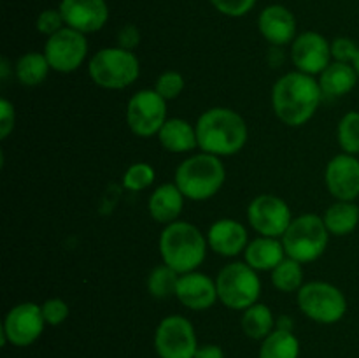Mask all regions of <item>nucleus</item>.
Listing matches in <instances>:
<instances>
[{
  "instance_id": "4",
  "label": "nucleus",
  "mask_w": 359,
  "mask_h": 358,
  "mask_svg": "<svg viewBox=\"0 0 359 358\" xmlns=\"http://www.w3.org/2000/svg\"><path fill=\"white\" fill-rule=\"evenodd\" d=\"M226 171L219 157L209 153H196L186 158L175 171V185L189 200H209L224 185Z\"/></svg>"
},
{
  "instance_id": "40",
  "label": "nucleus",
  "mask_w": 359,
  "mask_h": 358,
  "mask_svg": "<svg viewBox=\"0 0 359 358\" xmlns=\"http://www.w3.org/2000/svg\"><path fill=\"white\" fill-rule=\"evenodd\" d=\"M293 326H294L293 319H291L287 314L279 316V318L276 319V329L286 330V332H293Z\"/></svg>"
},
{
  "instance_id": "9",
  "label": "nucleus",
  "mask_w": 359,
  "mask_h": 358,
  "mask_svg": "<svg viewBox=\"0 0 359 358\" xmlns=\"http://www.w3.org/2000/svg\"><path fill=\"white\" fill-rule=\"evenodd\" d=\"M167 119V100L156 90L137 91L126 105V123L139 137L158 135Z\"/></svg>"
},
{
  "instance_id": "7",
  "label": "nucleus",
  "mask_w": 359,
  "mask_h": 358,
  "mask_svg": "<svg viewBox=\"0 0 359 358\" xmlns=\"http://www.w3.org/2000/svg\"><path fill=\"white\" fill-rule=\"evenodd\" d=\"M217 297L233 311H245L258 302L262 281L258 270L245 262H231L219 270L216 277Z\"/></svg>"
},
{
  "instance_id": "32",
  "label": "nucleus",
  "mask_w": 359,
  "mask_h": 358,
  "mask_svg": "<svg viewBox=\"0 0 359 358\" xmlns=\"http://www.w3.org/2000/svg\"><path fill=\"white\" fill-rule=\"evenodd\" d=\"M154 90L165 98V100H174L184 90V77L182 74L175 72V70H167L161 74L156 79V86Z\"/></svg>"
},
{
  "instance_id": "6",
  "label": "nucleus",
  "mask_w": 359,
  "mask_h": 358,
  "mask_svg": "<svg viewBox=\"0 0 359 358\" xmlns=\"http://www.w3.org/2000/svg\"><path fill=\"white\" fill-rule=\"evenodd\" d=\"M330 232L325 220L318 214H302L293 218L286 234L280 237L286 255L300 263L318 260L328 246Z\"/></svg>"
},
{
  "instance_id": "35",
  "label": "nucleus",
  "mask_w": 359,
  "mask_h": 358,
  "mask_svg": "<svg viewBox=\"0 0 359 358\" xmlns=\"http://www.w3.org/2000/svg\"><path fill=\"white\" fill-rule=\"evenodd\" d=\"M35 27H37V30L41 32V34L51 37L53 34H56V32H60L63 27H65V21H63V16L62 13H60V9L58 11L46 9L37 16Z\"/></svg>"
},
{
  "instance_id": "26",
  "label": "nucleus",
  "mask_w": 359,
  "mask_h": 358,
  "mask_svg": "<svg viewBox=\"0 0 359 358\" xmlns=\"http://www.w3.org/2000/svg\"><path fill=\"white\" fill-rule=\"evenodd\" d=\"M49 70H51V67H49L46 55L37 51L25 53L23 56H20L16 67H14L16 79L23 86H37V84H41L48 77Z\"/></svg>"
},
{
  "instance_id": "37",
  "label": "nucleus",
  "mask_w": 359,
  "mask_h": 358,
  "mask_svg": "<svg viewBox=\"0 0 359 358\" xmlns=\"http://www.w3.org/2000/svg\"><path fill=\"white\" fill-rule=\"evenodd\" d=\"M14 121H16L14 105L7 98H2L0 100V139L9 137V133L14 130Z\"/></svg>"
},
{
  "instance_id": "24",
  "label": "nucleus",
  "mask_w": 359,
  "mask_h": 358,
  "mask_svg": "<svg viewBox=\"0 0 359 358\" xmlns=\"http://www.w3.org/2000/svg\"><path fill=\"white\" fill-rule=\"evenodd\" d=\"M323 220L332 235H347L359 225V206L347 200H337L326 209Z\"/></svg>"
},
{
  "instance_id": "5",
  "label": "nucleus",
  "mask_w": 359,
  "mask_h": 358,
  "mask_svg": "<svg viewBox=\"0 0 359 358\" xmlns=\"http://www.w3.org/2000/svg\"><path fill=\"white\" fill-rule=\"evenodd\" d=\"M91 81L105 90H123L140 76V62L135 53L123 48H104L88 63Z\"/></svg>"
},
{
  "instance_id": "36",
  "label": "nucleus",
  "mask_w": 359,
  "mask_h": 358,
  "mask_svg": "<svg viewBox=\"0 0 359 358\" xmlns=\"http://www.w3.org/2000/svg\"><path fill=\"white\" fill-rule=\"evenodd\" d=\"M359 51V46L349 37H337L332 42V58L333 62L353 63Z\"/></svg>"
},
{
  "instance_id": "33",
  "label": "nucleus",
  "mask_w": 359,
  "mask_h": 358,
  "mask_svg": "<svg viewBox=\"0 0 359 358\" xmlns=\"http://www.w3.org/2000/svg\"><path fill=\"white\" fill-rule=\"evenodd\" d=\"M41 307L42 316H44L46 319V325H62V323L69 318V305H67V302L62 300V298H49V300H46Z\"/></svg>"
},
{
  "instance_id": "22",
  "label": "nucleus",
  "mask_w": 359,
  "mask_h": 358,
  "mask_svg": "<svg viewBox=\"0 0 359 358\" xmlns=\"http://www.w3.org/2000/svg\"><path fill=\"white\" fill-rule=\"evenodd\" d=\"M160 144L170 153H188L198 147L196 126L181 118H168L158 132Z\"/></svg>"
},
{
  "instance_id": "20",
  "label": "nucleus",
  "mask_w": 359,
  "mask_h": 358,
  "mask_svg": "<svg viewBox=\"0 0 359 358\" xmlns=\"http://www.w3.org/2000/svg\"><path fill=\"white\" fill-rule=\"evenodd\" d=\"M184 199L181 190L175 183H165L160 185L149 197L147 209H149L151 218L158 223H174L181 216L182 207H184Z\"/></svg>"
},
{
  "instance_id": "16",
  "label": "nucleus",
  "mask_w": 359,
  "mask_h": 358,
  "mask_svg": "<svg viewBox=\"0 0 359 358\" xmlns=\"http://www.w3.org/2000/svg\"><path fill=\"white\" fill-rule=\"evenodd\" d=\"M58 9L65 27L84 35L102 30L109 20V6L105 0H62Z\"/></svg>"
},
{
  "instance_id": "38",
  "label": "nucleus",
  "mask_w": 359,
  "mask_h": 358,
  "mask_svg": "<svg viewBox=\"0 0 359 358\" xmlns=\"http://www.w3.org/2000/svg\"><path fill=\"white\" fill-rule=\"evenodd\" d=\"M139 42H140V32L135 25H125V27L119 30V34H118L119 48L133 51V49L139 46Z\"/></svg>"
},
{
  "instance_id": "27",
  "label": "nucleus",
  "mask_w": 359,
  "mask_h": 358,
  "mask_svg": "<svg viewBox=\"0 0 359 358\" xmlns=\"http://www.w3.org/2000/svg\"><path fill=\"white\" fill-rule=\"evenodd\" d=\"M300 343L293 332L276 329L262 340L258 358H298Z\"/></svg>"
},
{
  "instance_id": "23",
  "label": "nucleus",
  "mask_w": 359,
  "mask_h": 358,
  "mask_svg": "<svg viewBox=\"0 0 359 358\" xmlns=\"http://www.w3.org/2000/svg\"><path fill=\"white\" fill-rule=\"evenodd\" d=\"M359 76L353 63L332 62L319 74V86L326 97H344L354 90Z\"/></svg>"
},
{
  "instance_id": "3",
  "label": "nucleus",
  "mask_w": 359,
  "mask_h": 358,
  "mask_svg": "<svg viewBox=\"0 0 359 358\" xmlns=\"http://www.w3.org/2000/svg\"><path fill=\"white\" fill-rule=\"evenodd\" d=\"M205 235L193 223L188 221H174L165 225L160 235V255L165 265L175 272H193L203 263L207 255Z\"/></svg>"
},
{
  "instance_id": "21",
  "label": "nucleus",
  "mask_w": 359,
  "mask_h": 358,
  "mask_svg": "<svg viewBox=\"0 0 359 358\" xmlns=\"http://www.w3.org/2000/svg\"><path fill=\"white\" fill-rule=\"evenodd\" d=\"M244 256L245 263H249L255 270H273L287 255L283 241H279L277 237L259 235L249 242Z\"/></svg>"
},
{
  "instance_id": "17",
  "label": "nucleus",
  "mask_w": 359,
  "mask_h": 358,
  "mask_svg": "<svg viewBox=\"0 0 359 358\" xmlns=\"http://www.w3.org/2000/svg\"><path fill=\"white\" fill-rule=\"evenodd\" d=\"M175 297L191 311H205L212 307L216 300H219L216 281L198 270L181 274Z\"/></svg>"
},
{
  "instance_id": "12",
  "label": "nucleus",
  "mask_w": 359,
  "mask_h": 358,
  "mask_svg": "<svg viewBox=\"0 0 359 358\" xmlns=\"http://www.w3.org/2000/svg\"><path fill=\"white\" fill-rule=\"evenodd\" d=\"M46 319L41 305L34 302H21L7 312L2 325V344L9 343L18 347H27L42 336Z\"/></svg>"
},
{
  "instance_id": "14",
  "label": "nucleus",
  "mask_w": 359,
  "mask_h": 358,
  "mask_svg": "<svg viewBox=\"0 0 359 358\" xmlns=\"http://www.w3.org/2000/svg\"><path fill=\"white\" fill-rule=\"evenodd\" d=\"M291 60L300 72L316 76L332 63V44L318 32H304L291 42Z\"/></svg>"
},
{
  "instance_id": "19",
  "label": "nucleus",
  "mask_w": 359,
  "mask_h": 358,
  "mask_svg": "<svg viewBox=\"0 0 359 358\" xmlns=\"http://www.w3.org/2000/svg\"><path fill=\"white\" fill-rule=\"evenodd\" d=\"M207 242L214 253L231 258V256L241 255L248 248V230L237 220L223 218L210 225L209 232H207Z\"/></svg>"
},
{
  "instance_id": "34",
  "label": "nucleus",
  "mask_w": 359,
  "mask_h": 358,
  "mask_svg": "<svg viewBox=\"0 0 359 358\" xmlns=\"http://www.w3.org/2000/svg\"><path fill=\"white\" fill-rule=\"evenodd\" d=\"M221 14L228 18H242L256 6L258 0H209Z\"/></svg>"
},
{
  "instance_id": "8",
  "label": "nucleus",
  "mask_w": 359,
  "mask_h": 358,
  "mask_svg": "<svg viewBox=\"0 0 359 358\" xmlns=\"http://www.w3.org/2000/svg\"><path fill=\"white\" fill-rule=\"evenodd\" d=\"M298 307L312 321L333 325L346 316L347 298L335 284L311 281L298 290Z\"/></svg>"
},
{
  "instance_id": "15",
  "label": "nucleus",
  "mask_w": 359,
  "mask_h": 358,
  "mask_svg": "<svg viewBox=\"0 0 359 358\" xmlns=\"http://www.w3.org/2000/svg\"><path fill=\"white\" fill-rule=\"evenodd\" d=\"M328 192L337 200L354 202L359 197V160L356 154L340 153L328 161L325 171Z\"/></svg>"
},
{
  "instance_id": "11",
  "label": "nucleus",
  "mask_w": 359,
  "mask_h": 358,
  "mask_svg": "<svg viewBox=\"0 0 359 358\" xmlns=\"http://www.w3.org/2000/svg\"><path fill=\"white\" fill-rule=\"evenodd\" d=\"M44 55L49 67L56 72L69 74L79 69L88 55L86 35L74 28L63 27L62 30L48 37Z\"/></svg>"
},
{
  "instance_id": "10",
  "label": "nucleus",
  "mask_w": 359,
  "mask_h": 358,
  "mask_svg": "<svg viewBox=\"0 0 359 358\" xmlns=\"http://www.w3.org/2000/svg\"><path fill=\"white\" fill-rule=\"evenodd\" d=\"M154 350L160 358H195L198 344L193 323L181 314L161 319L154 333Z\"/></svg>"
},
{
  "instance_id": "29",
  "label": "nucleus",
  "mask_w": 359,
  "mask_h": 358,
  "mask_svg": "<svg viewBox=\"0 0 359 358\" xmlns=\"http://www.w3.org/2000/svg\"><path fill=\"white\" fill-rule=\"evenodd\" d=\"M179 277H181V274L175 272L174 269H170L165 263L163 265L154 267L149 272V277H147V291L154 298L175 297Z\"/></svg>"
},
{
  "instance_id": "39",
  "label": "nucleus",
  "mask_w": 359,
  "mask_h": 358,
  "mask_svg": "<svg viewBox=\"0 0 359 358\" xmlns=\"http://www.w3.org/2000/svg\"><path fill=\"white\" fill-rule=\"evenodd\" d=\"M195 358H224V351L217 344H205V346H198Z\"/></svg>"
},
{
  "instance_id": "1",
  "label": "nucleus",
  "mask_w": 359,
  "mask_h": 358,
  "mask_svg": "<svg viewBox=\"0 0 359 358\" xmlns=\"http://www.w3.org/2000/svg\"><path fill=\"white\" fill-rule=\"evenodd\" d=\"M321 98L319 81L300 70L284 74L272 88L273 112L287 126L305 125L316 114Z\"/></svg>"
},
{
  "instance_id": "28",
  "label": "nucleus",
  "mask_w": 359,
  "mask_h": 358,
  "mask_svg": "<svg viewBox=\"0 0 359 358\" xmlns=\"http://www.w3.org/2000/svg\"><path fill=\"white\" fill-rule=\"evenodd\" d=\"M272 284L279 291H284V293H293V291L300 290L304 286V269H302V263L286 256L272 270Z\"/></svg>"
},
{
  "instance_id": "13",
  "label": "nucleus",
  "mask_w": 359,
  "mask_h": 358,
  "mask_svg": "<svg viewBox=\"0 0 359 358\" xmlns=\"http://www.w3.org/2000/svg\"><path fill=\"white\" fill-rule=\"evenodd\" d=\"M248 221L259 235L280 239L293 221V214L280 197L263 193L249 204Z\"/></svg>"
},
{
  "instance_id": "30",
  "label": "nucleus",
  "mask_w": 359,
  "mask_h": 358,
  "mask_svg": "<svg viewBox=\"0 0 359 358\" xmlns=\"http://www.w3.org/2000/svg\"><path fill=\"white\" fill-rule=\"evenodd\" d=\"M337 139L340 147L347 154L359 153V112L349 111L342 116L337 126Z\"/></svg>"
},
{
  "instance_id": "41",
  "label": "nucleus",
  "mask_w": 359,
  "mask_h": 358,
  "mask_svg": "<svg viewBox=\"0 0 359 358\" xmlns=\"http://www.w3.org/2000/svg\"><path fill=\"white\" fill-rule=\"evenodd\" d=\"M353 65H354V69H356V72H358V76H359V51H358V55H356V58H354V62H353Z\"/></svg>"
},
{
  "instance_id": "25",
  "label": "nucleus",
  "mask_w": 359,
  "mask_h": 358,
  "mask_svg": "<svg viewBox=\"0 0 359 358\" xmlns=\"http://www.w3.org/2000/svg\"><path fill=\"white\" fill-rule=\"evenodd\" d=\"M242 330L249 339L263 340L276 330V318L269 305L258 304L248 307L242 314Z\"/></svg>"
},
{
  "instance_id": "31",
  "label": "nucleus",
  "mask_w": 359,
  "mask_h": 358,
  "mask_svg": "<svg viewBox=\"0 0 359 358\" xmlns=\"http://www.w3.org/2000/svg\"><path fill=\"white\" fill-rule=\"evenodd\" d=\"M156 172L146 161H137L132 164L123 174V186L130 192H142V190L149 188L154 183Z\"/></svg>"
},
{
  "instance_id": "18",
  "label": "nucleus",
  "mask_w": 359,
  "mask_h": 358,
  "mask_svg": "<svg viewBox=\"0 0 359 358\" xmlns=\"http://www.w3.org/2000/svg\"><path fill=\"white\" fill-rule=\"evenodd\" d=\"M259 34L272 46H286L297 39V20L287 7L273 4L265 7L258 18Z\"/></svg>"
},
{
  "instance_id": "2",
  "label": "nucleus",
  "mask_w": 359,
  "mask_h": 358,
  "mask_svg": "<svg viewBox=\"0 0 359 358\" xmlns=\"http://www.w3.org/2000/svg\"><path fill=\"white\" fill-rule=\"evenodd\" d=\"M196 139L203 153L214 157L237 154L248 142V125L233 109L212 107L202 112L196 121Z\"/></svg>"
}]
</instances>
